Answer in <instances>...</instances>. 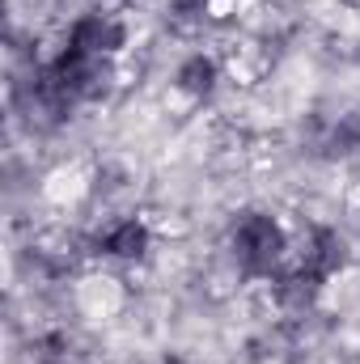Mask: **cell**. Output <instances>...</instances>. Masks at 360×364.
I'll use <instances>...</instances> for the list:
<instances>
[{"label": "cell", "instance_id": "obj_9", "mask_svg": "<svg viewBox=\"0 0 360 364\" xmlns=\"http://www.w3.org/2000/svg\"><path fill=\"white\" fill-rule=\"evenodd\" d=\"M166 364H186V360H179V356H170V360H166Z\"/></svg>", "mask_w": 360, "mask_h": 364}, {"label": "cell", "instance_id": "obj_1", "mask_svg": "<svg viewBox=\"0 0 360 364\" xmlns=\"http://www.w3.org/2000/svg\"><path fill=\"white\" fill-rule=\"evenodd\" d=\"M229 246H233V259H238V267L246 275H271L275 263L284 259V250H288V237H284L275 216H268V212H242L233 220Z\"/></svg>", "mask_w": 360, "mask_h": 364}, {"label": "cell", "instance_id": "obj_6", "mask_svg": "<svg viewBox=\"0 0 360 364\" xmlns=\"http://www.w3.org/2000/svg\"><path fill=\"white\" fill-rule=\"evenodd\" d=\"M318 292H322V279L309 275L305 267H297V272H288V275L275 279V296H280L284 309H309V305L318 301Z\"/></svg>", "mask_w": 360, "mask_h": 364}, {"label": "cell", "instance_id": "obj_5", "mask_svg": "<svg viewBox=\"0 0 360 364\" xmlns=\"http://www.w3.org/2000/svg\"><path fill=\"white\" fill-rule=\"evenodd\" d=\"M216 60L212 55H203V51H195V55H186L179 64V73H174V85L182 93H191V97H208V93L216 90Z\"/></svg>", "mask_w": 360, "mask_h": 364}, {"label": "cell", "instance_id": "obj_7", "mask_svg": "<svg viewBox=\"0 0 360 364\" xmlns=\"http://www.w3.org/2000/svg\"><path fill=\"white\" fill-rule=\"evenodd\" d=\"M356 149H360V114H344V119L331 127L322 153H327V157H348V153H356Z\"/></svg>", "mask_w": 360, "mask_h": 364}, {"label": "cell", "instance_id": "obj_2", "mask_svg": "<svg viewBox=\"0 0 360 364\" xmlns=\"http://www.w3.org/2000/svg\"><path fill=\"white\" fill-rule=\"evenodd\" d=\"M123 38H127V30H123L115 17H106V13H85V17L73 21L64 47L77 51V55H90V60H106V55H115V51L123 47Z\"/></svg>", "mask_w": 360, "mask_h": 364}, {"label": "cell", "instance_id": "obj_8", "mask_svg": "<svg viewBox=\"0 0 360 364\" xmlns=\"http://www.w3.org/2000/svg\"><path fill=\"white\" fill-rule=\"evenodd\" d=\"M208 4H212V0H170V13L182 17V21H191V17H203Z\"/></svg>", "mask_w": 360, "mask_h": 364}, {"label": "cell", "instance_id": "obj_4", "mask_svg": "<svg viewBox=\"0 0 360 364\" xmlns=\"http://www.w3.org/2000/svg\"><path fill=\"white\" fill-rule=\"evenodd\" d=\"M97 250L110 255V259H144L149 250V225L140 216H127V220H115L102 237H97Z\"/></svg>", "mask_w": 360, "mask_h": 364}, {"label": "cell", "instance_id": "obj_3", "mask_svg": "<svg viewBox=\"0 0 360 364\" xmlns=\"http://www.w3.org/2000/svg\"><path fill=\"white\" fill-rule=\"evenodd\" d=\"M344 263H348V242L339 237V229H331V225L309 229V242H305L301 267H305L309 275H318V279L327 284L335 272H344Z\"/></svg>", "mask_w": 360, "mask_h": 364}]
</instances>
